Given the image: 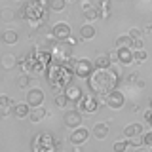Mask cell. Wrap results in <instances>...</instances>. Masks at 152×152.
Listing matches in <instances>:
<instances>
[{"label":"cell","instance_id":"cell-1","mask_svg":"<svg viewBox=\"0 0 152 152\" xmlns=\"http://www.w3.org/2000/svg\"><path fill=\"white\" fill-rule=\"evenodd\" d=\"M72 76H74V59L72 57L66 61H51L48 70H46L48 86L55 93L65 91L72 84Z\"/></svg>","mask_w":152,"mask_h":152},{"label":"cell","instance_id":"cell-2","mask_svg":"<svg viewBox=\"0 0 152 152\" xmlns=\"http://www.w3.org/2000/svg\"><path fill=\"white\" fill-rule=\"evenodd\" d=\"M122 82V76L118 72V69H95L93 74L86 80L88 89L95 95H108L112 91H116L118 86Z\"/></svg>","mask_w":152,"mask_h":152},{"label":"cell","instance_id":"cell-3","mask_svg":"<svg viewBox=\"0 0 152 152\" xmlns=\"http://www.w3.org/2000/svg\"><path fill=\"white\" fill-rule=\"evenodd\" d=\"M48 8H50V4H46V0H31V2L23 4L19 8L17 17L27 19L28 23H32V21L46 23L48 21Z\"/></svg>","mask_w":152,"mask_h":152},{"label":"cell","instance_id":"cell-4","mask_svg":"<svg viewBox=\"0 0 152 152\" xmlns=\"http://www.w3.org/2000/svg\"><path fill=\"white\" fill-rule=\"evenodd\" d=\"M63 148V142L57 141L50 131H40L31 141V152H57Z\"/></svg>","mask_w":152,"mask_h":152},{"label":"cell","instance_id":"cell-5","mask_svg":"<svg viewBox=\"0 0 152 152\" xmlns=\"http://www.w3.org/2000/svg\"><path fill=\"white\" fill-rule=\"evenodd\" d=\"M95 70V63L88 57H80V59H74V76L82 80H88L89 76L93 74Z\"/></svg>","mask_w":152,"mask_h":152},{"label":"cell","instance_id":"cell-6","mask_svg":"<svg viewBox=\"0 0 152 152\" xmlns=\"http://www.w3.org/2000/svg\"><path fill=\"white\" fill-rule=\"evenodd\" d=\"M76 108H78L82 114H95L99 110V99L95 93H84V97L78 101V104H76Z\"/></svg>","mask_w":152,"mask_h":152},{"label":"cell","instance_id":"cell-7","mask_svg":"<svg viewBox=\"0 0 152 152\" xmlns=\"http://www.w3.org/2000/svg\"><path fill=\"white\" fill-rule=\"evenodd\" d=\"M51 55H53V61H66L72 57V46L69 42H59L57 40L53 46L50 48Z\"/></svg>","mask_w":152,"mask_h":152},{"label":"cell","instance_id":"cell-8","mask_svg":"<svg viewBox=\"0 0 152 152\" xmlns=\"http://www.w3.org/2000/svg\"><path fill=\"white\" fill-rule=\"evenodd\" d=\"M103 103H107V107L112 108V110H120V108L126 107V95L116 89L108 95H103Z\"/></svg>","mask_w":152,"mask_h":152},{"label":"cell","instance_id":"cell-9","mask_svg":"<svg viewBox=\"0 0 152 152\" xmlns=\"http://www.w3.org/2000/svg\"><path fill=\"white\" fill-rule=\"evenodd\" d=\"M82 116L84 114L78 110V108H69V110H65V114H63V124L69 129H76V127H80L82 126Z\"/></svg>","mask_w":152,"mask_h":152},{"label":"cell","instance_id":"cell-10","mask_svg":"<svg viewBox=\"0 0 152 152\" xmlns=\"http://www.w3.org/2000/svg\"><path fill=\"white\" fill-rule=\"evenodd\" d=\"M51 36H53L55 40H59V42H66L70 36H72L70 25H69V23H65V21L55 23V25L51 27Z\"/></svg>","mask_w":152,"mask_h":152},{"label":"cell","instance_id":"cell-11","mask_svg":"<svg viewBox=\"0 0 152 152\" xmlns=\"http://www.w3.org/2000/svg\"><path fill=\"white\" fill-rule=\"evenodd\" d=\"M44 99H46V95H44V91H42L40 88H32V89L27 91V99H25V101L31 104V108H38V107L44 104Z\"/></svg>","mask_w":152,"mask_h":152},{"label":"cell","instance_id":"cell-12","mask_svg":"<svg viewBox=\"0 0 152 152\" xmlns=\"http://www.w3.org/2000/svg\"><path fill=\"white\" fill-rule=\"evenodd\" d=\"M88 139H89V129H86L82 126L72 129V133H70V137H69V141L72 142V145H84Z\"/></svg>","mask_w":152,"mask_h":152},{"label":"cell","instance_id":"cell-13","mask_svg":"<svg viewBox=\"0 0 152 152\" xmlns=\"http://www.w3.org/2000/svg\"><path fill=\"white\" fill-rule=\"evenodd\" d=\"M108 133H110V127H108V124H107V122H97V124H95V126L91 127V135H93L97 141L107 139Z\"/></svg>","mask_w":152,"mask_h":152},{"label":"cell","instance_id":"cell-14","mask_svg":"<svg viewBox=\"0 0 152 152\" xmlns=\"http://www.w3.org/2000/svg\"><path fill=\"white\" fill-rule=\"evenodd\" d=\"M116 51H118V63H120V65L135 63V55H133L131 48H116Z\"/></svg>","mask_w":152,"mask_h":152},{"label":"cell","instance_id":"cell-15","mask_svg":"<svg viewBox=\"0 0 152 152\" xmlns=\"http://www.w3.org/2000/svg\"><path fill=\"white\" fill-rule=\"evenodd\" d=\"M13 108H15V103L8 95H0V116L6 118L10 114H13Z\"/></svg>","mask_w":152,"mask_h":152},{"label":"cell","instance_id":"cell-16","mask_svg":"<svg viewBox=\"0 0 152 152\" xmlns=\"http://www.w3.org/2000/svg\"><path fill=\"white\" fill-rule=\"evenodd\" d=\"M65 93H66V97H69L70 104H78V101L84 97V91H82V88H80V86H74V84H70L69 88L65 89Z\"/></svg>","mask_w":152,"mask_h":152},{"label":"cell","instance_id":"cell-17","mask_svg":"<svg viewBox=\"0 0 152 152\" xmlns=\"http://www.w3.org/2000/svg\"><path fill=\"white\" fill-rule=\"evenodd\" d=\"M139 135H145V133H142V124H139V122L129 124V126L124 129V137H126V139H131V137H139Z\"/></svg>","mask_w":152,"mask_h":152},{"label":"cell","instance_id":"cell-18","mask_svg":"<svg viewBox=\"0 0 152 152\" xmlns=\"http://www.w3.org/2000/svg\"><path fill=\"white\" fill-rule=\"evenodd\" d=\"M31 104H28L27 101L25 103H15V108H13V116L19 118V120H23V118H27L28 114H31Z\"/></svg>","mask_w":152,"mask_h":152},{"label":"cell","instance_id":"cell-19","mask_svg":"<svg viewBox=\"0 0 152 152\" xmlns=\"http://www.w3.org/2000/svg\"><path fill=\"white\" fill-rule=\"evenodd\" d=\"M93 63H95V69H110V66H112V59H110L108 53H99L93 59Z\"/></svg>","mask_w":152,"mask_h":152},{"label":"cell","instance_id":"cell-20","mask_svg":"<svg viewBox=\"0 0 152 152\" xmlns=\"http://www.w3.org/2000/svg\"><path fill=\"white\" fill-rule=\"evenodd\" d=\"M15 66H19V57L12 55V53L2 55V69L4 70H13Z\"/></svg>","mask_w":152,"mask_h":152},{"label":"cell","instance_id":"cell-21","mask_svg":"<svg viewBox=\"0 0 152 152\" xmlns=\"http://www.w3.org/2000/svg\"><path fill=\"white\" fill-rule=\"evenodd\" d=\"M95 34H97V31L91 23H84L80 27V40H91V38H95Z\"/></svg>","mask_w":152,"mask_h":152},{"label":"cell","instance_id":"cell-22","mask_svg":"<svg viewBox=\"0 0 152 152\" xmlns=\"http://www.w3.org/2000/svg\"><path fill=\"white\" fill-rule=\"evenodd\" d=\"M17 40H19V34H17V31H13V28H6V31L2 32V42L6 46H13Z\"/></svg>","mask_w":152,"mask_h":152},{"label":"cell","instance_id":"cell-23","mask_svg":"<svg viewBox=\"0 0 152 152\" xmlns=\"http://www.w3.org/2000/svg\"><path fill=\"white\" fill-rule=\"evenodd\" d=\"M46 116H48V112H46V108H44V107L32 108V110H31V114H28V118H31V122H32V124H38V122H42Z\"/></svg>","mask_w":152,"mask_h":152},{"label":"cell","instance_id":"cell-24","mask_svg":"<svg viewBox=\"0 0 152 152\" xmlns=\"http://www.w3.org/2000/svg\"><path fill=\"white\" fill-rule=\"evenodd\" d=\"M53 103H55V107H57V108H66V107L70 104V101H69V97H66V93H65V91L55 93Z\"/></svg>","mask_w":152,"mask_h":152},{"label":"cell","instance_id":"cell-25","mask_svg":"<svg viewBox=\"0 0 152 152\" xmlns=\"http://www.w3.org/2000/svg\"><path fill=\"white\" fill-rule=\"evenodd\" d=\"M15 17H17V13L13 12L12 8H2L0 10V19H2L4 23H12Z\"/></svg>","mask_w":152,"mask_h":152},{"label":"cell","instance_id":"cell-26","mask_svg":"<svg viewBox=\"0 0 152 152\" xmlns=\"http://www.w3.org/2000/svg\"><path fill=\"white\" fill-rule=\"evenodd\" d=\"M133 46V38L129 34H124L116 38V48H131Z\"/></svg>","mask_w":152,"mask_h":152},{"label":"cell","instance_id":"cell-27","mask_svg":"<svg viewBox=\"0 0 152 152\" xmlns=\"http://www.w3.org/2000/svg\"><path fill=\"white\" fill-rule=\"evenodd\" d=\"M99 17V10H97V6H91V8H88L84 12V19L88 23H91V21H95V19Z\"/></svg>","mask_w":152,"mask_h":152},{"label":"cell","instance_id":"cell-28","mask_svg":"<svg viewBox=\"0 0 152 152\" xmlns=\"http://www.w3.org/2000/svg\"><path fill=\"white\" fill-rule=\"evenodd\" d=\"M48 4H50L51 12H63L66 6V0H48Z\"/></svg>","mask_w":152,"mask_h":152},{"label":"cell","instance_id":"cell-29","mask_svg":"<svg viewBox=\"0 0 152 152\" xmlns=\"http://www.w3.org/2000/svg\"><path fill=\"white\" fill-rule=\"evenodd\" d=\"M31 80H32V76H31V74L23 72V74L19 76V78H17V86H19L21 89H27L28 86H31Z\"/></svg>","mask_w":152,"mask_h":152},{"label":"cell","instance_id":"cell-30","mask_svg":"<svg viewBox=\"0 0 152 152\" xmlns=\"http://www.w3.org/2000/svg\"><path fill=\"white\" fill-rule=\"evenodd\" d=\"M127 146H129V141H127V139H122V141H116L112 145V150L114 152H126Z\"/></svg>","mask_w":152,"mask_h":152},{"label":"cell","instance_id":"cell-31","mask_svg":"<svg viewBox=\"0 0 152 152\" xmlns=\"http://www.w3.org/2000/svg\"><path fill=\"white\" fill-rule=\"evenodd\" d=\"M129 141V146H133V148H139V146H145V137L139 135V137H131Z\"/></svg>","mask_w":152,"mask_h":152},{"label":"cell","instance_id":"cell-32","mask_svg":"<svg viewBox=\"0 0 152 152\" xmlns=\"http://www.w3.org/2000/svg\"><path fill=\"white\" fill-rule=\"evenodd\" d=\"M133 55H135V63H145L146 57H148L145 50H135V51H133Z\"/></svg>","mask_w":152,"mask_h":152},{"label":"cell","instance_id":"cell-33","mask_svg":"<svg viewBox=\"0 0 152 152\" xmlns=\"http://www.w3.org/2000/svg\"><path fill=\"white\" fill-rule=\"evenodd\" d=\"M127 34H129L133 40H135V38H141L142 31H141V28H137V27H133V28H129V32H127Z\"/></svg>","mask_w":152,"mask_h":152},{"label":"cell","instance_id":"cell-34","mask_svg":"<svg viewBox=\"0 0 152 152\" xmlns=\"http://www.w3.org/2000/svg\"><path fill=\"white\" fill-rule=\"evenodd\" d=\"M126 80H127L129 84H137V82L141 80V78H139V72H129V74H127V78H126Z\"/></svg>","mask_w":152,"mask_h":152},{"label":"cell","instance_id":"cell-35","mask_svg":"<svg viewBox=\"0 0 152 152\" xmlns=\"http://www.w3.org/2000/svg\"><path fill=\"white\" fill-rule=\"evenodd\" d=\"M145 146H148V148H152V129L148 131V133H145Z\"/></svg>","mask_w":152,"mask_h":152},{"label":"cell","instance_id":"cell-36","mask_svg":"<svg viewBox=\"0 0 152 152\" xmlns=\"http://www.w3.org/2000/svg\"><path fill=\"white\" fill-rule=\"evenodd\" d=\"M142 46H145V44H142V40H141V38H135V40H133L131 50H133V51H135V50H142Z\"/></svg>","mask_w":152,"mask_h":152},{"label":"cell","instance_id":"cell-37","mask_svg":"<svg viewBox=\"0 0 152 152\" xmlns=\"http://www.w3.org/2000/svg\"><path fill=\"white\" fill-rule=\"evenodd\" d=\"M108 6H110V2H108V0H99L97 10H108Z\"/></svg>","mask_w":152,"mask_h":152},{"label":"cell","instance_id":"cell-38","mask_svg":"<svg viewBox=\"0 0 152 152\" xmlns=\"http://www.w3.org/2000/svg\"><path fill=\"white\" fill-rule=\"evenodd\" d=\"M145 120L150 124V127H152V108H148V110L145 112Z\"/></svg>","mask_w":152,"mask_h":152},{"label":"cell","instance_id":"cell-39","mask_svg":"<svg viewBox=\"0 0 152 152\" xmlns=\"http://www.w3.org/2000/svg\"><path fill=\"white\" fill-rule=\"evenodd\" d=\"M108 55H110L112 63H118V51H116V50H114V51H110V53H108Z\"/></svg>","mask_w":152,"mask_h":152},{"label":"cell","instance_id":"cell-40","mask_svg":"<svg viewBox=\"0 0 152 152\" xmlns=\"http://www.w3.org/2000/svg\"><path fill=\"white\" fill-rule=\"evenodd\" d=\"M88 8H91V2H82V12H86Z\"/></svg>","mask_w":152,"mask_h":152},{"label":"cell","instance_id":"cell-41","mask_svg":"<svg viewBox=\"0 0 152 152\" xmlns=\"http://www.w3.org/2000/svg\"><path fill=\"white\" fill-rule=\"evenodd\" d=\"M72 152H82V148H80V145H72Z\"/></svg>","mask_w":152,"mask_h":152},{"label":"cell","instance_id":"cell-42","mask_svg":"<svg viewBox=\"0 0 152 152\" xmlns=\"http://www.w3.org/2000/svg\"><path fill=\"white\" fill-rule=\"evenodd\" d=\"M150 108H152V99H150Z\"/></svg>","mask_w":152,"mask_h":152}]
</instances>
